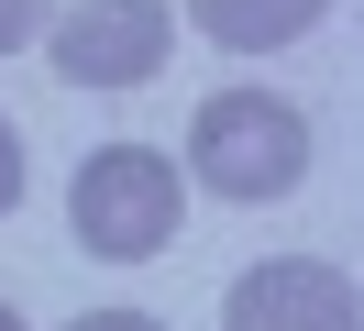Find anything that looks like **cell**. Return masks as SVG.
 Returning <instances> with one entry per match:
<instances>
[{
	"instance_id": "1",
	"label": "cell",
	"mask_w": 364,
	"mask_h": 331,
	"mask_svg": "<svg viewBox=\"0 0 364 331\" xmlns=\"http://www.w3.org/2000/svg\"><path fill=\"white\" fill-rule=\"evenodd\" d=\"M188 166L221 199H287L298 177H309V122H298L287 100H265V88H221V100L188 122Z\"/></svg>"
},
{
	"instance_id": "2",
	"label": "cell",
	"mask_w": 364,
	"mask_h": 331,
	"mask_svg": "<svg viewBox=\"0 0 364 331\" xmlns=\"http://www.w3.org/2000/svg\"><path fill=\"white\" fill-rule=\"evenodd\" d=\"M67 221H77V243L111 254V265L166 254V243H177V154H155V144H100L89 166H77V188H67Z\"/></svg>"
},
{
	"instance_id": "3",
	"label": "cell",
	"mask_w": 364,
	"mask_h": 331,
	"mask_svg": "<svg viewBox=\"0 0 364 331\" xmlns=\"http://www.w3.org/2000/svg\"><path fill=\"white\" fill-rule=\"evenodd\" d=\"M166 0H77L55 22V78L67 88H144L166 66Z\"/></svg>"
},
{
	"instance_id": "4",
	"label": "cell",
	"mask_w": 364,
	"mask_h": 331,
	"mask_svg": "<svg viewBox=\"0 0 364 331\" xmlns=\"http://www.w3.org/2000/svg\"><path fill=\"white\" fill-rule=\"evenodd\" d=\"M221 320L232 331H364V309H353V276H342V265L287 254V265H254L221 298Z\"/></svg>"
},
{
	"instance_id": "5",
	"label": "cell",
	"mask_w": 364,
	"mask_h": 331,
	"mask_svg": "<svg viewBox=\"0 0 364 331\" xmlns=\"http://www.w3.org/2000/svg\"><path fill=\"white\" fill-rule=\"evenodd\" d=\"M320 11H331V0H188V22H199L210 44H232V56H276V44H298Z\"/></svg>"
},
{
	"instance_id": "6",
	"label": "cell",
	"mask_w": 364,
	"mask_h": 331,
	"mask_svg": "<svg viewBox=\"0 0 364 331\" xmlns=\"http://www.w3.org/2000/svg\"><path fill=\"white\" fill-rule=\"evenodd\" d=\"M45 11H55V0H0V56H11V44H33V33H45Z\"/></svg>"
},
{
	"instance_id": "7",
	"label": "cell",
	"mask_w": 364,
	"mask_h": 331,
	"mask_svg": "<svg viewBox=\"0 0 364 331\" xmlns=\"http://www.w3.org/2000/svg\"><path fill=\"white\" fill-rule=\"evenodd\" d=\"M67 331H166V320H144V309H89V320H67Z\"/></svg>"
},
{
	"instance_id": "8",
	"label": "cell",
	"mask_w": 364,
	"mask_h": 331,
	"mask_svg": "<svg viewBox=\"0 0 364 331\" xmlns=\"http://www.w3.org/2000/svg\"><path fill=\"white\" fill-rule=\"evenodd\" d=\"M23 199V144H11V122H0V210Z\"/></svg>"
},
{
	"instance_id": "9",
	"label": "cell",
	"mask_w": 364,
	"mask_h": 331,
	"mask_svg": "<svg viewBox=\"0 0 364 331\" xmlns=\"http://www.w3.org/2000/svg\"><path fill=\"white\" fill-rule=\"evenodd\" d=\"M0 331H23V320H11V309H0Z\"/></svg>"
}]
</instances>
